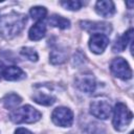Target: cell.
I'll return each instance as SVG.
<instances>
[{
    "label": "cell",
    "instance_id": "1",
    "mask_svg": "<svg viewBox=\"0 0 134 134\" xmlns=\"http://www.w3.org/2000/svg\"><path fill=\"white\" fill-rule=\"evenodd\" d=\"M27 19L25 15L12 12L0 18V37L12 39L24 27Z\"/></svg>",
    "mask_w": 134,
    "mask_h": 134
},
{
    "label": "cell",
    "instance_id": "2",
    "mask_svg": "<svg viewBox=\"0 0 134 134\" xmlns=\"http://www.w3.org/2000/svg\"><path fill=\"white\" fill-rule=\"evenodd\" d=\"M9 117L15 124H32L41 118V112L29 105H25L21 108L15 109L10 113Z\"/></svg>",
    "mask_w": 134,
    "mask_h": 134
},
{
    "label": "cell",
    "instance_id": "3",
    "mask_svg": "<svg viewBox=\"0 0 134 134\" xmlns=\"http://www.w3.org/2000/svg\"><path fill=\"white\" fill-rule=\"evenodd\" d=\"M133 114L128 109V107L122 103H117L114 107L113 114V126L117 131H124L130 125Z\"/></svg>",
    "mask_w": 134,
    "mask_h": 134
},
{
    "label": "cell",
    "instance_id": "4",
    "mask_svg": "<svg viewBox=\"0 0 134 134\" xmlns=\"http://www.w3.org/2000/svg\"><path fill=\"white\" fill-rule=\"evenodd\" d=\"M110 70L113 75L121 80H130L132 77V70L127 61L122 58L113 59L110 64Z\"/></svg>",
    "mask_w": 134,
    "mask_h": 134
},
{
    "label": "cell",
    "instance_id": "5",
    "mask_svg": "<svg viewBox=\"0 0 134 134\" xmlns=\"http://www.w3.org/2000/svg\"><path fill=\"white\" fill-rule=\"evenodd\" d=\"M52 121L60 127H70L73 121V113L69 108L58 107L51 114Z\"/></svg>",
    "mask_w": 134,
    "mask_h": 134
},
{
    "label": "cell",
    "instance_id": "6",
    "mask_svg": "<svg viewBox=\"0 0 134 134\" xmlns=\"http://www.w3.org/2000/svg\"><path fill=\"white\" fill-rule=\"evenodd\" d=\"M111 106L106 99H94L90 104V113L99 119H107L111 114Z\"/></svg>",
    "mask_w": 134,
    "mask_h": 134
},
{
    "label": "cell",
    "instance_id": "7",
    "mask_svg": "<svg viewBox=\"0 0 134 134\" xmlns=\"http://www.w3.org/2000/svg\"><path fill=\"white\" fill-rule=\"evenodd\" d=\"M75 84L81 91H83L87 94L94 92L95 87H96V82H95L94 76L92 74H89V73L79 75L75 79Z\"/></svg>",
    "mask_w": 134,
    "mask_h": 134
},
{
    "label": "cell",
    "instance_id": "8",
    "mask_svg": "<svg viewBox=\"0 0 134 134\" xmlns=\"http://www.w3.org/2000/svg\"><path fill=\"white\" fill-rule=\"evenodd\" d=\"M109 37L104 34H93L89 40V47L94 53H102L109 44Z\"/></svg>",
    "mask_w": 134,
    "mask_h": 134
},
{
    "label": "cell",
    "instance_id": "9",
    "mask_svg": "<svg viewBox=\"0 0 134 134\" xmlns=\"http://www.w3.org/2000/svg\"><path fill=\"white\" fill-rule=\"evenodd\" d=\"M81 27L85 29L86 31L93 32V34H108L112 30V27L109 23H104V22H91V21H82Z\"/></svg>",
    "mask_w": 134,
    "mask_h": 134
},
{
    "label": "cell",
    "instance_id": "10",
    "mask_svg": "<svg viewBox=\"0 0 134 134\" xmlns=\"http://www.w3.org/2000/svg\"><path fill=\"white\" fill-rule=\"evenodd\" d=\"M95 10L99 16L104 18H109L115 14V6L112 1H108V0L97 1L95 4Z\"/></svg>",
    "mask_w": 134,
    "mask_h": 134
},
{
    "label": "cell",
    "instance_id": "11",
    "mask_svg": "<svg viewBox=\"0 0 134 134\" xmlns=\"http://www.w3.org/2000/svg\"><path fill=\"white\" fill-rule=\"evenodd\" d=\"M132 37H133V29L130 28L128 31H126L121 37H119L115 41V43L112 47V50L114 52H120V51L125 50V48L128 46V44L130 42H132Z\"/></svg>",
    "mask_w": 134,
    "mask_h": 134
},
{
    "label": "cell",
    "instance_id": "12",
    "mask_svg": "<svg viewBox=\"0 0 134 134\" xmlns=\"http://www.w3.org/2000/svg\"><path fill=\"white\" fill-rule=\"evenodd\" d=\"M2 75L6 81H19L25 77L24 71L17 66H8L4 68Z\"/></svg>",
    "mask_w": 134,
    "mask_h": 134
},
{
    "label": "cell",
    "instance_id": "13",
    "mask_svg": "<svg viewBox=\"0 0 134 134\" xmlns=\"http://www.w3.org/2000/svg\"><path fill=\"white\" fill-rule=\"evenodd\" d=\"M46 34V25L42 21H38L34 26L30 27L28 36L29 39L32 41H39L42 38H44Z\"/></svg>",
    "mask_w": 134,
    "mask_h": 134
},
{
    "label": "cell",
    "instance_id": "14",
    "mask_svg": "<svg viewBox=\"0 0 134 134\" xmlns=\"http://www.w3.org/2000/svg\"><path fill=\"white\" fill-rule=\"evenodd\" d=\"M48 22L51 26H54V27H58L61 29H66V28L70 27V21L68 19L62 17V16H59V15L50 16Z\"/></svg>",
    "mask_w": 134,
    "mask_h": 134
},
{
    "label": "cell",
    "instance_id": "15",
    "mask_svg": "<svg viewBox=\"0 0 134 134\" xmlns=\"http://www.w3.org/2000/svg\"><path fill=\"white\" fill-rule=\"evenodd\" d=\"M32 98L36 103H38L40 105H44V106H50L55 102L54 96H52L50 94H47L45 92H41V91H38L32 96Z\"/></svg>",
    "mask_w": 134,
    "mask_h": 134
},
{
    "label": "cell",
    "instance_id": "16",
    "mask_svg": "<svg viewBox=\"0 0 134 134\" xmlns=\"http://www.w3.org/2000/svg\"><path fill=\"white\" fill-rule=\"evenodd\" d=\"M21 102L22 98L16 93H8L3 98V104L6 109H15Z\"/></svg>",
    "mask_w": 134,
    "mask_h": 134
},
{
    "label": "cell",
    "instance_id": "17",
    "mask_svg": "<svg viewBox=\"0 0 134 134\" xmlns=\"http://www.w3.org/2000/svg\"><path fill=\"white\" fill-rule=\"evenodd\" d=\"M66 59H67V53L63 49L54 48L50 52V62H51V64H54V65L62 64L66 61Z\"/></svg>",
    "mask_w": 134,
    "mask_h": 134
},
{
    "label": "cell",
    "instance_id": "18",
    "mask_svg": "<svg viewBox=\"0 0 134 134\" xmlns=\"http://www.w3.org/2000/svg\"><path fill=\"white\" fill-rule=\"evenodd\" d=\"M47 10L43 6H35L29 10V15L34 20H43L46 17Z\"/></svg>",
    "mask_w": 134,
    "mask_h": 134
},
{
    "label": "cell",
    "instance_id": "19",
    "mask_svg": "<svg viewBox=\"0 0 134 134\" xmlns=\"http://www.w3.org/2000/svg\"><path fill=\"white\" fill-rule=\"evenodd\" d=\"M61 5L69 10H79L83 5L84 2L80 0H71V1H61Z\"/></svg>",
    "mask_w": 134,
    "mask_h": 134
},
{
    "label": "cell",
    "instance_id": "20",
    "mask_svg": "<svg viewBox=\"0 0 134 134\" xmlns=\"http://www.w3.org/2000/svg\"><path fill=\"white\" fill-rule=\"evenodd\" d=\"M20 52H21V54L24 58H26L27 60H29L31 62L38 61V53H37V51L35 49L30 48V47H23V48H21Z\"/></svg>",
    "mask_w": 134,
    "mask_h": 134
},
{
    "label": "cell",
    "instance_id": "21",
    "mask_svg": "<svg viewBox=\"0 0 134 134\" xmlns=\"http://www.w3.org/2000/svg\"><path fill=\"white\" fill-rule=\"evenodd\" d=\"M15 134H32V133L30 131H28L27 129H25V128H19V129L16 130Z\"/></svg>",
    "mask_w": 134,
    "mask_h": 134
},
{
    "label": "cell",
    "instance_id": "22",
    "mask_svg": "<svg viewBox=\"0 0 134 134\" xmlns=\"http://www.w3.org/2000/svg\"><path fill=\"white\" fill-rule=\"evenodd\" d=\"M3 70H4V65H3V63L0 61V76H1L2 73H3Z\"/></svg>",
    "mask_w": 134,
    "mask_h": 134
},
{
    "label": "cell",
    "instance_id": "23",
    "mask_svg": "<svg viewBox=\"0 0 134 134\" xmlns=\"http://www.w3.org/2000/svg\"><path fill=\"white\" fill-rule=\"evenodd\" d=\"M127 4L129 5V8H132V4H133V2H132V1H130V2H127Z\"/></svg>",
    "mask_w": 134,
    "mask_h": 134
}]
</instances>
